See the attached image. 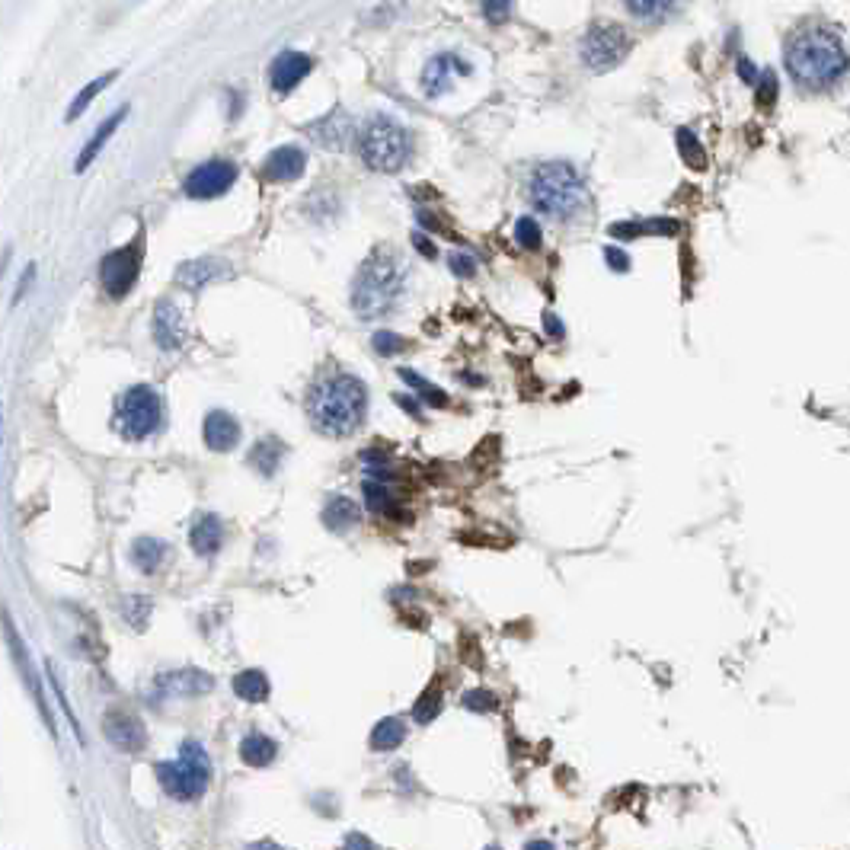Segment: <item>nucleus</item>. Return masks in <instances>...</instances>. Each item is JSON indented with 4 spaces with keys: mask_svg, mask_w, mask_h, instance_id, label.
<instances>
[{
    "mask_svg": "<svg viewBox=\"0 0 850 850\" xmlns=\"http://www.w3.org/2000/svg\"><path fill=\"white\" fill-rule=\"evenodd\" d=\"M365 167L374 173H397L406 157H410V135L403 132V125L390 116H374L368 119L362 141H358Z\"/></svg>",
    "mask_w": 850,
    "mask_h": 850,
    "instance_id": "obj_6",
    "label": "nucleus"
},
{
    "mask_svg": "<svg viewBox=\"0 0 850 850\" xmlns=\"http://www.w3.org/2000/svg\"><path fill=\"white\" fill-rule=\"evenodd\" d=\"M163 422V400L154 387L138 384L132 390H125L116 410V425L119 432L128 441H141L147 435H154Z\"/></svg>",
    "mask_w": 850,
    "mask_h": 850,
    "instance_id": "obj_7",
    "label": "nucleus"
},
{
    "mask_svg": "<svg viewBox=\"0 0 850 850\" xmlns=\"http://www.w3.org/2000/svg\"><path fill=\"white\" fill-rule=\"evenodd\" d=\"M678 151H681V157H684V163H688V167H694V170H704V167H707L704 147H700V141L694 138V132H688V128H681V132H678Z\"/></svg>",
    "mask_w": 850,
    "mask_h": 850,
    "instance_id": "obj_34",
    "label": "nucleus"
},
{
    "mask_svg": "<svg viewBox=\"0 0 850 850\" xmlns=\"http://www.w3.org/2000/svg\"><path fill=\"white\" fill-rule=\"evenodd\" d=\"M397 403L403 406V410H406V413H413L416 419H422V413H419V403H416L413 397H397Z\"/></svg>",
    "mask_w": 850,
    "mask_h": 850,
    "instance_id": "obj_47",
    "label": "nucleus"
},
{
    "mask_svg": "<svg viewBox=\"0 0 850 850\" xmlns=\"http://www.w3.org/2000/svg\"><path fill=\"white\" fill-rule=\"evenodd\" d=\"M413 247H416L422 256H429V259H435V253H438V250H435V243H432V240H425L422 234H413Z\"/></svg>",
    "mask_w": 850,
    "mask_h": 850,
    "instance_id": "obj_45",
    "label": "nucleus"
},
{
    "mask_svg": "<svg viewBox=\"0 0 850 850\" xmlns=\"http://www.w3.org/2000/svg\"><path fill=\"white\" fill-rule=\"evenodd\" d=\"M307 410L323 435L346 438L362 425L368 413V387L352 374H333L310 390Z\"/></svg>",
    "mask_w": 850,
    "mask_h": 850,
    "instance_id": "obj_2",
    "label": "nucleus"
},
{
    "mask_svg": "<svg viewBox=\"0 0 850 850\" xmlns=\"http://www.w3.org/2000/svg\"><path fill=\"white\" fill-rule=\"evenodd\" d=\"M774 96H777V77H774V71H764L761 74V87H758V103L761 106H774Z\"/></svg>",
    "mask_w": 850,
    "mask_h": 850,
    "instance_id": "obj_41",
    "label": "nucleus"
},
{
    "mask_svg": "<svg viewBox=\"0 0 850 850\" xmlns=\"http://www.w3.org/2000/svg\"><path fill=\"white\" fill-rule=\"evenodd\" d=\"M202 438H205V445L211 451H234L237 441H240V422L231 413L215 410V413L205 416Z\"/></svg>",
    "mask_w": 850,
    "mask_h": 850,
    "instance_id": "obj_18",
    "label": "nucleus"
},
{
    "mask_svg": "<svg viewBox=\"0 0 850 850\" xmlns=\"http://www.w3.org/2000/svg\"><path fill=\"white\" fill-rule=\"evenodd\" d=\"M157 688L167 697H199L215 688V678L202 668H179V672H167L157 678Z\"/></svg>",
    "mask_w": 850,
    "mask_h": 850,
    "instance_id": "obj_14",
    "label": "nucleus"
},
{
    "mask_svg": "<svg viewBox=\"0 0 850 850\" xmlns=\"http://www.w3.org/2000/svg\"><path fill=\"white\" fill-rule=\"evenodd\" d=\"M461 71V74H470V64L461 58V55H454V52H445V55H435L429 64H425V71H422V90H425V96H441V93H448L451 90V84H454V74Z\"/></svg>",
    "mask_w": 850,
    "mask_h": 850,
    "instance_id": "obj_12",
    "label": "nucleus"
},
{
    "mask_svg": "<svg viewBox=\"0 0 850 850\" xmlns=\"http://www.w3.org/2000/svg\"><path fill=\"white\" fill-rule=\"evenodd\" d=\"M365 502L374 515H397L394 489H390L384 480H365Z\"/></svg>",
    "mask_w": 850,
    "mask_h": 850,
    "instance_id": "obj_31",
    "label": "nucleus"
},
{
    "mask_svg": "<svg viewBox=\"0 0 850 850\" xmlns=\"http://www.w3.org/2000/svg\"><path fill=\"white\" fill-rule=\"evenodd\" d=\"M116 74H119V71H109V74H103V77L90 80V84L74 96V103L68 106V122H74L77 116H84L87 106H90V103L96 100V96H100V93L112 84V80H116Z\"/></svg>",
    "mask_w": 850,
    "mask_h": 850,
    "instance_id": "obj_32",
    "label": "nucleus"
},
{
    "mask_svg": "<svg viewBox=\"0 0 850 850\" xmlns=\"http://www.w3.org/2000/svg\"><path fill=\"white\" fill-rule=\"evenodd\" d=\"M486 850H502V847H496V844H493V847H486Z\"/></svg>",
    "mask_w": 850,
    "mask_h": 850,
    "instance_id": "obj_49",
    "label": "nucleus"
},
{
    "mask_svg": "<svg viewBox=\"0 0 850 850\" xmlns=\"http://www.w3.org/2000/svg\"><path fill=\"white\" fill-rule=\"evenodd\" d=\"M544 323H547V333H550V336H563V320H557L553 314H547Z\"/></svg>",
    "mask_w": 850,
    "mask_h": 850,
    "instance_id": "obj_46",
    "label": "nucleus"
},
{
    "mask_svg": "<svg viewBox=\"0 0 850 850\" xmlns=\"http://www.w3.org/2000/svg\"><path fill=\"white\" fill-rule=\"evenodd\" d=\"M630 48L633 42L627 36V29H620L617 23H595L582 39V58L588 68L601 74V71L617 68V64L630 55Z\"/></svg>",
    "mask_w": 850,
    "mask_h": 850,
    "instance_id": "obj_8",
    "label": "nucleus"
},
{
    "mask_svg": "<svg viewBox=\"0 0 850 850\" xmlns=\"http://www.w3.org/2000/svg\"><path fill=\"white\" fill-rule=\"evenodd\" d=\"M400 378H403L406 384H410V387L416 390V394H419V397H422L425 403H429V406H435V410H445V406L451 403V400H448V394H445V390H441L438 384L425 381L422 374H416V371H410V368H400Z\"/></svg>",
    "mask_w": 850,
    "mask_h": 850,
    "instance_id": "obj_30",
    "label": "nucleus"
},
{
    "mask_svg": "<svg viewBox=\"0 0 850 850\" xmlns=\"http://www.w3.org/2000/svg\"><path fill=\"white\" fill-rule=\"evenodd\" d=\"M147 614H151V604H147V601H141V598H132V601H128V617H132V624H135V627H141V624H144V617H147Z\"/></svg>",
    "mask_w": 850,
    "mask_h": 850,
    "instance_id": "obj_43",
    "label": "nucleus"
},
{
    "mask_svg": "<svg viewBox=\"0 0 850 850\" xmlns=\"http://www.w3.org/2000/svg\"><path fill=\"white\" fill-rule=\"evenodd\" d=\"M438 713H441V691H438V688H429V691L419 697V704L413 707V719L425 726V723H432Z\"/></svg>",
    "mask_w": 850,
    "mask_h": 850,
    "instance_id": "obj_36",
    "label": "nucleus"
},
{
    "mask_svg": "<svg viewBox=\"0 0 850 850\" xmlns=\"http://www.w3.org/2000/svg\"><path fill=\"white\" fill-rule=\"evenodd\" d=\"M189 544L199 557H215L224 544V525L218 515H199V521L192 525Z\"/></svg>",
    "mask_w": 850,
    "mask_h": 850,
    "instance_id": "obj_20",
    "label": "nucleus"
},
{
    "mask_svg": "<svg viewBox=\"0 0 850 850\" xmlns=\"http://www.w3.org/2000/svg\"><path fill=\"white\" fill-rule=\"evenodd\" d=\"M106 739L122 748V751H141L147 745V729L144 723L128 710H109L106 713V723H103Z\"/></svg>",
    "mask_w": 850,
    "mask_h": 850,
    "instance_id": "obj_11",
    "label": "nucleus"
},
{
    "mask_svg": "<svg viewBox=\"0 0 850 850\" xmlns=\"http://www.w3.org/2000/svg\"><path fill=\"white\" fill-rule=\"evenodd\" d=\"M138 272H141V243H128V247L112 250L100 263V279L109 298H125L135 288Z\"/></svg>",
    "mask_w": 850,
    "mask_h": 850,
    "instance_id": "obj_9",
    "label": "nucleus"
},
{
    "mask_svg": "<svg viewBox=\"0 0 850 850\" xmlns=\"http://www.w3.org/2000/svg\"><path fill=\"white\" fill-rule=\"evenodd\" d=\"M125 116H128V106H125V109H119V112H112V116H109V119H106V122L100 125V132H96V135H93V138L87 141L84 154H80V160H77V170H87L90 163H93L96 157H100V151H103V147H106V141H109L112 135H116V128H119V122H122Z\"/></svg>",
    "mask_w": 850,
    "mask_h": 850,
    "instance_id": "obj_25",
    "label": "nucleus"
},
{
    "mask_svg": "<svg viewBox=\"0 0 850 850\" xmlns=\"http://www.w3.org/2000/svg\"><path fill=\"white\" fill-rule=\"evenodd\" d=\"M406 288V266L400 263L397 253L374 250L362 269L355 275L352 285V307L362 320H378L394 310L400 294Z\"/></svg>",
    "mask_w": 850,
    "mask_h": 850,
    "instance_id": "obj_3",
    "label": "nucleus"
},
{
    "mask_svg": "<svg viewBox=\"0 0 850 850\" xmlns=\"http://www.w3.org/2000/svg\"><path fill=\"white\" fill-rule=\"evenodd\" d=\"M237 179V167L227 160H208L202 167H195L186 176V195L195 202H208V199H218L227 189L234 186Z\"/></svg>",
    "mask_w": 850,
    "mask_h": 850,
    "instance_id": "obj_10",
    "label": "nucleus"
},
{
    "mask_svg": "<svg viewBox=\"0 0 850 850\" xmlns=\"http://www.w3.org/2000/svg\"><path fill=\"white\" fill-rule=\"evenodd\" d=\"M307 135L314 138L317 144L323 147H333V151H342V147H349L352 135H355V122L346 109H333L330 116L314 122L307 128Z\"/></svg>",
    "mask_w": 850,
    "mask_h": 850,
    "instance_id": "obj_13",
    "label": "nucleus"
},
{
    "mask_svg": "<svg viewBox=\"0 0 850 850\" xmlns=\"http://www.w3.org/2000/svg\"><path fill=\"white\" fill-rule=\"evenodd\" d=\"M272 684L266 678V672H259V668H247V672H240L234 678V694L240 700H247V704H263V700L269 697Z\"/></svg>",
    "mask_w": 850,
    "mask_h": 850,
    "instance_id": "obj_24",
    "label": "nucleus"
},
{
    "mask_svg": "<svg viewBox=\"0 0 850 850\" xmlns=\"http://www.w3.org/2000/svg\"><path fill=\"white\" fill-rule=\"evenodd\" d=\"M310 74V58L304 52H282L279 58L272 61L269 68V80H272V90L275 93H291L301 80Z\"/></svg>",
    "mask_w": 850,
    "mask_h": 850,
    "instance_id": "obj_15",
    "label": "nucleus"
},
{
    "mask_svg": "<svg viewBox=\"0 0 850 850\" xmlns=\"http://www.w3.org/2000/svg\"><path fill=\"white\" fill-rule=\"evenodd\" d=\"M371 346L378 349L381 355H397V352H403V349H406V339H403V336H397V333H390V330H381V333H374Z\"/></svg>",
    "mask_w": 850,
    "mask_h": 850,
    "instance_id": "obj_37",
    "label": "nucleus"
},
{
    "mask_svg": "<svg viewBox=\"0 0 850 850\" xmlns=\"http://www.w3.org/2000/svg\"><path fill=\"white\" fill-rule=\"evenodd\" d=\"M515 240H518L521 250L537 253V250H541V243H544L541 224H537L534 218H518V224H515Z\"/></svg>",
    "mask_w": 850,
    "mask_h": 850,
    "instance_id": "obj_35",
    "label": "nucleus"
},
{
    "mask_svg": "<svg viewBox=\"0 0 850 850\" xmlns=\"http://www.w3.org/2000/svg\"><path fill=\"white\" fill-rule=\"evenodd\" d=\"M403 739H406V723H403V719H397V716H387V719H381L378 726H374L371 748L374 751H394V748L403 745Z\"/></svg>",
    "mask_w": 850,
    "mask_h": 850,
    "instance_id": "obj_29",
    "label": "nucleus"
},
{
    "mask_svg": "<svg viewBox=\"0 0 850 850\" xmlns=\"http://www.w3.org/2000/svg\"><path fill=\"white\" fill-rule=\"evenodd\" d=\"M604 263H608L614 272H627L630 269V256L620 247H608V250H604Z\"/></svg>",
    "mask_w": 850,
    "mask_h": 850,
    "instance_id": "obj_42",
    "label": "nucleus"
},
{
    "mask_svg": "<svg viewBox=\"0 0 850 850\" xmlns=\"http://www.w3.org/2000/svg\"><path fill=\"white\" fill-rule=\"evenodd\" d=\"M451 272L457 275V279H473V272H477V259H473L470 253H451Z\"/></svg>",
    "mask_w": 850,
    "mask_h": 850,
    "instance_id": "obj_40",
    "label": "nucleus"
},
{
    "mask_svg": "<svg viewBox=\"0 0 850 850\" xmlns=\"http://www.w3.org/2000/svg\"><path fill=\"white\" fill-rule=\"evenodd\" d=\"M525 850H557V847H553L550 841H531V844H528Z\"/></svg>",
    "mask_w": 850,
    "mask_h": 850,
    "instance_id": "obj_48",
    "label": "nucleus"
},
{
    "mask_svg": "<svg viewBox=\"0 0 850 850\" xmlns=\"http://www.w3.org/2000/svg\"><path fill=\"white\" fill-rule=\"evenodd\" d=\"M362 518V509L355 505V499L349 496H330V502L323 505V525L333 534H346L358 525Z\"/></svg>",
    "mask_w": 850,
    "mask_h": 850,
    "instance_id": "obj_21",
    "label": "nucleus"
},
{
    "mask_svg": "<svg viewBox=\"0 0 850 850\" xmlns=\"http://www.w3.org/2000/svg\"><path fill=\"white\" fill-rule=\"evenodd\" d=\"M7 636H10V643H13V652H16V662H20V668H23V675H26V681H29V691H32V697H36V704H39V710H42V716H45V726L55 732V723H52V713H48V707H45V697H42V688H39V681H36V672H32V662H29V652L23 649V640L20 636H16V630H13V624H10V617H7Z\"/></svg>",
    "mask_w": 850,
    "mask_h": 850,
    "instance_id": "obj_23",
    "label": "nucleus"
},
{
    "mask_svg": "<svg viewBox=\"0 0 850 850\" xmlns=\"http://www.w3.org/2000/svg\"><path fill=\"white\" fill-rule=\"evenodd\" d=\"M614 237H643V234H678V221H665V218H652V221H617L611 224Z\"/></svg>",
    "mask_w": 850,
    "mask_h": 850,
    "instance_id": "obj_27",
    "label": "nucleus"
},
{
    "mask_svg": "<svg viewBox=\"0 0 850 850\" xmlns=\"http://www.w3.org/2000/svg\"><path fill=\"white\" fill-rule=\"evenodd\" d=\"M163 557H167V544L157 541V537H138L132 544V563L141 572H157Z\"/></svg>",
    "mask_w": 850,
    "mask_h": 850,
    "instance_id": "obj_28",
    "label": "nucleus"
},
{
    "mask_svg": "<svg viewBox=\"0 0 850 850\" xmlns=\"http://www.w3.org/2000/svg\"><path fill=\"white\" fill-rule=\"evenodd\" d=\"M783 64H787V74L799 90L828 93L850 71V52L835 29L809 23L790 32L787 48H783Z\"/></svg>",
    "mask_w": 850,
    "mask_h": 850,
    "instance_id": "obj_1",
    "label": "nucleus"
},
{
    "mask_svg": "<svg viewBox=\"0 0 850 850\" xmlns=\"http://www.w3.org/2000/svg\"><path fill=\"white\" fill-rule=\"evenodd\" d=\"M227 275H231V266H227L224 259L205 256V259H189V263L179 266L176 282L186 285V288H202V285H211L218 279H227Z\"/></svg>",
    "mask_w": 850,
    "mask_h": 850,
    "instance_id": "obj_19",
    "label": "nucleus"
},
{
    "mask_svg": "<svg viewBox=\"0 0 850 850\" xmlns=\"http://www.w3.org/2000/svg\"><path fill=\"white\" fill-rule=\"evenodd\" d=\"M154 339H157V346L163 352H173V349L183 346L186 323H183V314L176 310V304H170V301L157 304V310H154Z\"/></svg>",
    "mask_w": 850,
    "mask_h": 850,
    "instance_id": "obj_16",
    "label": "nucleus"
},
{
    "mask_svg": "<svg viewBox=\"0 0 850 850\" xmlns=\"http://www.w3.org/2000/svg\"><path fill=\"white\" fill-rule=\"evenodd\" d=\"M512 13V0H483V16L493 26H502Z\"/></svg>",
    "mask_w": 850,
    "mask_h": 850,
    "instance_id": "obj_38",
    "label": "nucleus"
},
{
    "mask_svg": "<svg viewBox=\"0 0 850 850\" xmlns=\"http://www.w3.org/2000/svg\"><path fill=\"white\" fill-rule=\"evenodd\" d=\"M496 704H499V700L489 694V691H470V694L464 697V707L473 710V713H493Z\"/></svg>",
    "mask_w": 850,
    "mask_h": 850,
    "instance_id": "obj_39",
    "label": "nucleus"
},
{
    "mask_svg": "<svg viewBox=\"0 0 850 850\" xmlns=\"http://www.w3.org/2000/svg\"><path fill=\"white\" fill-rule=\"evenodd\" d=\"M154 771H157L163 793L173 799H183V803H192V799H199L211 783V758L199 742L189 739L179 748V761H160Z\"/></svg>",
    "mask_w": 850,
    "mask_h": 850,
    "instance_id": "obj_5",
    "label": "nucleus"
},
{
    "mask_svg": "<svg viewBox=\"0 0 850 850\" xmlns=\"http://www.w3.org/2000/svg\"><path fill=\"white\" fill-rule=\"evenodd\" d=\"M307 167V154L301 151V147L294 144H285V147H275V151L269 154V160L263 163V176L272 179V183H291V179H298Z\"/></svg>",
    "mask_w": 850,
    "mask_h": 850,
    "instance_id": "obj_17",
    "label": "nucleus"
},
{
    "mask_svg": "<svg viewBox=\"0 0 850 850\" xmlns=\"http://www.w3.org/2000/svg\"><path fill=\"white\" fill-rule=\"evenodd\" d=\"M282 454H285V445L279 438H263V441H256L250 451V467H256L263 477H272L282 464Z\"/></svg>",
    "mask_w": 850,
    "mask_h": 850,
    "instance_id": "obj_26",
    "label": "nucleus"
},
{
    "mask_svg": "<svg viewBox=\"0 0 850 850\" xmlns=\"http://www.w3.org/2000/svg\"><path fill=\"white\" fill-rule=\"evenodd\" d=\"M342 850H374V844H371L365 835H358V831H355V835H349V838H346V844H342Z\"/></svg>",
    "mask_w": 850,
    "mask_h": 850,
    "instance_id": "obj_44",
    "label": "nucleus"
},
{
    "mask_svg": "<svg viewBox=\"0 0 850 850\" xmlns=\"http://www.w3.org/2000/svg\"><path fill=\"white\" fill-rule=\"evenodd\" d=\"M624 4L640 20H662V16H668L678 7V0H624Z\"/></svg>",
    "mask_w": 850,
    "mask_h": 850,
    "instance_id": "obj_33",
    "label": "nucleus"
},
{
    "mask_svg": "<svg viewBox=\"0 0 850 850\" xmlns=\"http://www.w3.org/2000/svg\"><path fill=\"white\" fill-rule=\"evenodd\" d=\"M275 755H279V745H275L269 735H263V732L243 735V742H240V758H243V764H250V767H269V764L275 761Z\"/></svg>",
    "mask_w": 850,
    "mask_h": 850,
    "instance_id": "obj_22",
    "label": "nucleus"
},
{
    "mask_svg": "<svg viewBox=\"0 0 850 850\" xmlns=\"http://www.w3.org/2000/svg\"><path fill=\"white\" fill-rule=\"evenodd\" d=\"M531 199L547 218L569 221L582 205L588 202V192L579 170L566 160H550L534 170L531 179Z\"/></svg>",
    "mask_w": 850,
    "mask_h": 850,
    "instance_id": "obj_4",
    "label": "nucleus"
}]
</instances>
